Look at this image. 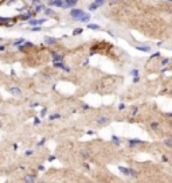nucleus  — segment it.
Instances as JSON below:
<instances>
[{
  "label": "nucleus",
  "instance_id": "nucleus-9",
  "mask_svg": "<svg viewBox=\"0 0 172 183\" xmlns=\"http://www.w3.org/2000/svg\"><path fill=\"white\" fill-rule=\"evenodd\" d=\"M129 145H137V144H143V140L140 139H129Z\"/></svg>",
  "mask_w": 172,
  "mask_h": 183
},
{
  "label": "nucleus",
  "instance_id": "nucleus-24",
  "mask_svg": "<svg viewBox=\"0 0 172 183\" xmlns=\"http://www.w3.org/2000/svg\"><path fill=\"white\" fill-rule=\"evenodd\" d=\"M132 76H135V77H138V70H137V69L132 70Z\"/></svg>",
  "mask_w": 172,
  "mask_h": 183
},
{
  "label": "nucleus",
  "instance_id": "nucleus-30",
  "mask_svg": "<svg viewBox=\"0 0 172 183\" xmlns=\"http://www.w3.org/2000/svg\"><path fill=\"white\" fill-rule=\"evenodd\" d=\"M34 124H41V120H39V119H38V117H35V119H34Z\"/></svg>",
  "mask_w": 172,
  "mask_h": 183
},
{
  "label": "nucleus",
  "instance_id": "nucleus-21",
  "mask_svg": "<svg viewBox=\"0 0 172 183\" xmlns=\"http://www.w3.org/2000/svg\"><path fill=\"white\" fill-rule=\"evenodd\" d=\"M82 31H83L82 28H75L74 31H73V35H79V34H82Z\"/></svg>",
  "mask_w": 172,
  "mask_h": 183
},
{
  "label": "nucleus",
  "instance_id": "nucleus-11",
  "mask_svg": "<svg viewBox=\"0 0 172 183\" xmlns=\"http://www.w3.org/2000/svg\"><path fill=\"white\" fill-rule=\"evenodd\" d=\"M118 171H120V172H122L124 175H129V174H131V168L122 167V166H120V167H118Z\"/></svg>",
  "mask_w": 172,
  "mask_h": 183
},
{
  "label": "nucleus",
  "instance_id": "nucleus-7",
  "mask_svg": "<svg viewBox=\"0 0 172 183\" xmlns=\"http://www.w3.org/2000/svg\"><path fill=\"white\" fill-rule=\"evenodd\" d=\"M44 22H46V19H32V20L28 22V24L30 26H41L42 23H44Z\"/></svg>",
  "mask_w": 172,
  "mask_h": 183
},
{
  "label": "nucleus",
  "instance_id": "nucleus-2",
  "mask_svg": "<svg viewBox=\"0 0 172 183\" xmlns=\"http://www.w3.org/2000/svg\"><path fill=\"white\" fill-rule=\"evenodd\" d=\"M23 182L24 183H36V176L32 174H26L23 176Z\"/></svg>",
  "mask_w": 172,
  "mask_h": 183
},
{
  "label": "nucleus",
  "instance_id": "nucleus-20",
  "mask_svg": "<svg viewBox=\"0 0 172 183\" xmlns=\"http://www.w3.org/2000/svg\"><path fill=\"white\" fill-rule=\"evenodd\" d=\"M112 140L114 141V144H116V145H120V139L117 137V136H112Z\"/></svg>",
  "mask_w": 172,
  "mask_h": 183
},
{
  "label": "nucleus",
  "instance_id": "nucleus-41",
  "mask_svg": "<svg viewBox=\"0 0 172 183\" xmlns=\"http://www.w3.org/2000/svg\"><path fill=\"white\" fill-rule=\"evenodd\" d=\"M0 127H1V123H0Z\"/></svg>",
  "mask_w": 172,
  "mask_h": 183
},
{
  "label": "nucleus",
  "instance_id": "nucleus-26",
  "mask_svg": "<svg viewBox=\"0 0 172 183\" xmlns=\"http://www.w3.org/2000/svg\"><path fill=\"white\" fill-rule=\"evenodd\" d=\"M32 154H34V151H32V149H28V151H26V156H31Z\"/></svg>",
  "mask_w": 172,
  "mask_h": 183
},
{
  "label": "nucleus",
  "instance_id": "nucleus-36",
  "mask_svg": "<svg viewBox=\"0 0 172 183\" xmlns=\"http://www.w3.org/2000/svg\"><path fill=\"white\" fill-rule=\"evenodd\" d=\"M165 116H167V117H172V113H167Z\"/></svg>",
  "mask_w": 172,
  "mask_h": 183
},
{
  "label": "nucleus",
  "instance_id": "nucleus-34",
  "mask_svg": "<svg viewBox=\"0 0 172 183\" xmlns=\"http://www.w3.org/2000/svg\"><path fill=\"white\" fill-rule=\"evenodd\" d=\"M165 63H168V59H163V61H161V65H165Z\"/></svg>",
  "mask_w": 172,
  "mask_h": 183
},
{
  "label": "nucleus",
  "instance_id": "nucleus-39",
  "mask_svg": "<svg viewBox=\"0 0 172 183\" xmlns=\"http://www.w3.org/2000/svg\"><path fill=\"white\" fill-rule=\"evenodd\" d=\"M36 183H43V182H36Z\"/></svg>",
  "mask_w": 172,
  "mask_h": 183
},
{
  "label": "nucleus",
  "instance_id": "nucleus-16",
  "mask_svg": "<svg viewBox=\"0 0 172 183\" xmlns=\"http://www.w3.org/2000/svg\"><path fill=\"white\" fill-rule=\"evenodd\" d=\"M98 7H100V6H98L97 3H91V4H89V10H90V11H94V10H97Z\"/></svg>",
  "mask_w": 172,
  "mask_h": 183
},
{
  "label": "nucleus",
  "instance_id": "nucleus-33",
  "mask_svg": "<svg viewBox=\"0 0 172 183\" xmlns=\"http://www.w3.org/2000/svg\"><path fill=\"white\" fill-rule=\"evenodd\" d=\"M39 30H41V27L38 26V27H34V28H32V31H39Z\"/></svg>",
  "mask_w": 172,
  "mask_h": 183
},
{
  "label": "nucleus",
  "instance_id": "nucleus-19",
  "mask_svg": "<svg viewBox=\"0 0 172 183\" xmlns=\"http://www.w3.org/2000/svg\"><path fill=\"white\" fill-rule=\"evenodd\" d=\"M151 128H152L153 131H157L159 129V124L157 123H151Z\"/></svg>",
  "mask_w": 172,
  "mask_h": 183
},
{
  "label": "nucleus",
  "instance_id": "nucleus-23",
  "mask_svg": "<svg viewBox=\"0 0 172 183\" xmlns=\"http://www.w3.org/2000/svg\"><path fill=\"white\" fill-rule=\"evenodd\" d=\"M20 43H24V39H18V41H16L14 44H15V46H19Z\"/></svg>",
  "mask_w": 172,
  "mask_h": 183
},
{
  "label": "nucleus",
  "instance_id": "nucleus-22",
  "mask_svg": "<svg viewBox=\"0 0 172 183\" xmlns=\"http://www.w3.org/2000/svg\"><path fill=\"white\" fill-rule=\"evenodd\" d=\"M53 12L54 11L51 10V8H46V10H44V14H46V15H53Z\"/></svg>",
  "mask_w": 172,
  "mask_h": 183
},
{
  "label": "nucleus",
  "instance_id": "nucleus-31",
  "mask_svg": "<svg viewBox=\"0 0 172 183\" xmlns=\"http://www.w3.org/2000/svg\"><path fill=\"white\" fill-rule=\"evenodd\" d=\"M137 112H138V109H137V108H133V111H132V114H136Z\"/></svg>",
  "mask_w": 172,
  "mask_h": 183
},
{
  "label": "nucleus",
  "instance_id": "nucleus-12",
  "mask_svg": "<svg viewBox=\"0 0 172 183\" xmlns=\"http://www.w3.org/2000/svg\"><path fill=\"white\" fill-rule=\"evenodd\" d=\"M79 154H81V156H82V158H85V159L90 158V154H89V151H86V149H81Z\"/></svg>",
  "mask_w": 172,
  "mask_h": 183
},
{
  "label": "nucleus",
  "instance_id": "nucleus-15",
  "mask_svg": "<svg viewBox=\"0 0 172 183\" xmlns=\"http://www.w3.org/2000/svg\"><path fill=\"white\" fill-rule=\"evenodd\" d=\"M61 119V114L59 113H55V114H51V116H48V120L54 121V120H59Z\"/></svg>",
  "mask_w": 172,
  "mask_h": 183
},
{
  "label": "nucleus",
  "instance_id": "nucleus-8",
  "mask_svg": "<svg viewBox=\"0 0 172 183\" xmlns=\"http://www.w3.org/2000/svg\"><path fill=\"white\" fill-rule=\"evenodd\" d=\"M44 43L48 44V46H53V44H56V39L50 38V36H46V38H44Z\"/></svg>",
  "mask_w": 172,
  "mask_h": 183
},
{
  "label": "nucleus",
  "instance_id": "nucleus-27",
  "mask_svg": "<svg viewBox=\"0 0 172 183\" xmlns=\"http://www.w3.org/2000/svg\"><path fill=\"white\" fill-rule=\"evenodd\" d=\"M44 143H46V139H42V140H41V143H39V144H36V145H38V147H42V145H43Z\"/></svg>",
  "mask_w": 172,
  "mask_h": 183
},
{
  "label": "nucleus",
  "instance_id": "nucleus-14",
  "mask_svg": "<svg viewBox=\"0 0 172 183\" xmlns=\"http://www.w3.org/2000/svg\"><path fill=\"white\" fill-rule=\"evenodd\" d=\"M136 49H137V50H140V51H151V47L149 46H136Z\"/></svg>",
  "mask_w": 172,
  "mask_h": 183
},
{
  "label": "nucleus",
  "instance_id": "nucleus-3",
  "mask_svg": "<svg viewBox=\"0 0 172 183\" xmlns=\"http://www.w3.org/2000/svg\"><path fill=\"white\" fill-rule=\"evenodd\" d=\"M108 123H109V117H106V116L97 117V124L98 125H106Z\"/></svg>",
  "mask_w": 172,
  "mask_h": 183
},
{
  "label": "nucleus",
  "instance_id": "nucleus-37",
  "mask_svg": "<svg viewBox=\"0 0 172 183\" xmlns=\"http://www.w3.org/2000/svg\"><path fill=\"white\" fill-rule=\"evenodd\" d=\"M34 3H39V0H34Z\"/></svg>",
  "mask_w": 172,
  "mask_h": 183
},
{
  "label": "nucleus",
  "instance_id": "nucleus-18",
  "mask_svg": "<svg viewBox=\"0 0 172 183\" xmlns=\"http://www.w3.org/2000/svg\"><path fill=\"white\" fill-rule=\"evenodd\" d=\"M34 14H35V12H28V14H23V15H22V18H23V19H30V18H31L32 15H34Z\"/></svg>",
  "mask_w": 172,
  "mask_h": 183
},
{
  "label": "nucleus",
  "instance_id": "nucleus-5",
  "mask_svg": "<svg viewBox=\"0 0 172 183\" xmlns=\"http://www.w3.org/2000/svg\"><path fill=\"white\" fill-rule=\"evenodd\" d=\"M8 92L11 93V94H14V96H20L22 94V90H20L18 86H11V88L8 89Z\"/></svg>",
  "mask_w": 172,
  "mask_h": 183
},
{
  "label": "nucleus",
  "instance_id": "nucleus-38",
  "mask_svg": "<svg viewBox=\"0 0 172 183\" xmlns=\"http://www.w3.org/2000/svg\"><path fill=\"white\" fill-rule=\"evenodd\" d=\"M171 128H172V121H171Z\"/></svg>",
  "mask_w": 172,
  "mask_h": 183
},
{
  "label": "nucleus",
  "instance_id": "nucleus-29",
  "mask_svg": "<svg viewBox=\"0 0 172 183\" xmlns=\"http://www.w3.org/2000/svg\"><path fill=\"white\" fill-rule=\"evenodd\" d=\"M161 160H163L164 163H167V162H168V158H167L165 155H163V156H161Z\"/></svg>",
  "mask_w": 172,
  "mask_h": 183
},
{
  "label": "nucleus",
  "instance_id": "nucleus-28",
  "mask_svg": "<svg viewBox=\"0 0 172 183\" xmlns=\"http://www.w3.org/2000/svg\"><path fill=\"white\" fill-rule=\"evenodd\" d=\"M42 10H43V7H42V6H38L36 8H35V12H39V11H42Z\"/></svg>",
  "mask_w": 172,
  "mask_h": 183
},
{
  "label": "nucleus",
  "instance_id": "nucleus-1",
  "mask_svg": "<svg viewBox=\"0 0 172 183\" xmlns=\"http://www.w3.org/2000/svg\"><path fill=\"white\" fill-rule=\"evenodd\" d=\"M70 15H71V18L79 20L81 23H88L90 20V15L88 12H83L82 10H71L70 11Z\"/></svg>",
  "mask_w": 172,
  "mask_h": 183
},
{
  "label": "nucleus",
  "instance_id": "nucleus-6",
  "mask_svg": "<svg viewBox=\"0 0 172 183\" xmlns=\"http://www.w3.org/2000/svg\"><path fill=\"white\" fill-rule=\"evenodd\" d=\"M51 57H53L54 62H61V61H63V55H61L59 53H55V51L51 53Z\"/></svg>",
  "mask_w": 172,
  "mask_h": 183
},
{
  "label": "nucleus",
  "instance_id": "nucleus-4",
  "mask_svg": "<svg viewBox=\"0 0 172 183\" xmlns=\"http://www.w3.org/2000/svg\"><path fill=\"white\" fill-rule=\"evenodd\" d=\"M50 6H56V7H59V8H66V3L63 0H53V1H50Z\"/></svg>",
  "mask_w": 172,
  "mask_h": 183
},
{
  "label": "nucleus",
  "instance_id": "nucleus-17",
  "mask_svg": "<svg viewBox=\"0 0 172 183\" xmlns=\"http://www.w3.org/2000/svg\"><path fill=\"white\" fill-rule=\"evenodd\" d=\"M88 28H90V30H98V28H100V26H97V24H91V23H88Z\"/></svg>",
  "mask_w": 172,
  "mask_h": 183
},
{
  "label": "nucleus",
  "instance_id": "nucleus-10",
  "mask_svg": "<svg viewBox=\"0 0 172 183\" xmlns=\"http://www.w3.org/2000/svg\"><path fill=\"white\" fill-rule=\"evenodd\" d=\"M65 3H66V8H69V7H74L78 3V0H65Z\"/></svg>",
  "mask_w": 172,
  "mask_h": 183
},
{
  "label": "nucleus",
  "instance_id": "nucleus-25",
  "mask_svg": "<svg viewBox=\"0 0 172 183\" xmlns=\"http://www.w3.org/2000/svg\"><path fill=\"white\" fill-rule=\"evenodd\" d=\"M105 1H106V0H96V1H94V3H97L98 6H102V4L105 3Z\"/></svg>",
  "mask_w": 172,
  "mask_h": 183
},
{
  "label": "nucleus",
  "instance_id": "nucleus-35",
  "mask_svg": "<svg viewBox=\"0 0 172 183\" xmlns=\"http://www.w3.org/2000/svg\"><path fill=\"white\" fill-rule=\"evenodd\" d=\"M3 50H6V46H0V51H3Z\"/></svg>",
  "mask_w": 172,
  "mask_h": 183
},
{
  "label": "nucleus",
  "instance_id": "nucleus-40",
  "mask_svg": "<svg viewBox=\"0 0 172 183\" xmlns=\"http://www.w3.org/2000/svg\"><path fill=\"white\" fill-rule=\"evenodd\" d=\"M168 1H172V0H168Z\"/></svg>",
  "mask_w": 172,
  "mask_h": 183
},
{
  "label": "nucleus",
  "instance_id": "nucleus-32",
  "mask_svg": "<svg viewBox=\"0 0 172 183\" xmlns=\"http://www.w3.org/2000/svg\"><path fill=\"white\" fill-rule=\"evenodd\" d=\"M46 113H47V109H46V108H43V109H42V116H44Z\"/></svg>",
  "mask_w": 172,
  "mask_h": 183
},
{
  "label": "nucleus",
  "instance_id": "nucleus-13",
  "mask_svg": "<svg viewBox=\"0 0 172 183\" xmlns=\"http://www.w3.org/2000/svg\"><path fill=\"white\" fill-rule=\"evenodd\" d=\"M163 143H164V145L171 147V148H172V139H171V137H165V139L163 140Z\"/></svg>",
  "mask_w": 172,
  "mask_h": 183
}]
</instances>
